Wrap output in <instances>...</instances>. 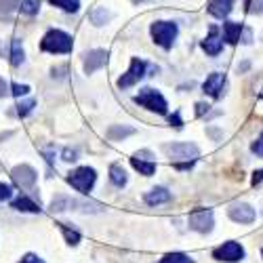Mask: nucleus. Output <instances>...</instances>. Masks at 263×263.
Returning <instances> with one entry per match:
<instances>
[{"label": "nucleus", "mask_w": 263, "mask_h": 263, "mask_svg": "<svg viewBox=\"0 0 263 263\" xmlns=\"http://www.w3.org/2000/svg\"><path fill=\"white\" fill-rule=\"evenodd\" d=\"M164 152L173 162H177V168H190L200 158V147L196 143H166Z\"/></svg>", "instance_id": "f257e3e1"}, {"label": "nucleus", "mask_w": 263, "mask_h": 263, "mask_svg": "<svg viewBox=\"0 0 263 263\" xmlns=\"http://www.w3.org/2000/svg\"><path fill=\"white\" fill-rule=\"evenodd\" d=\"M40 49L45 53H53V55H65L74 49V40L63 30H49L40 42Z\"/></svg>", "instance_id": "f03ea898"}, {"label": "nucleus", "mask_w": 263, "mask_h": 263, "mask_svg": "<svg viewBox=\"0 0 263 263\" xmlns=\"http://www.w3.org/2000/svg\"><path fill=\"white\" fill-rule=\"evenodd\" d=\"M149 34L154 38V42L162 49H171L177 40V34H179V28L175 21H154L149 26Z\"/></svg>", "instance_id": "7ed1b4c3"}, {"label": "nucleus", "mask_w": 263, "mask_h": 263, "mask_svg": "<svg viewBox=\"0 0 263 263\" xmlns=\"http://www.w3.org/2000/svg\"><path fill=\"white\" fill-rule=\"evenodd\" d=\"M133 101L137 103V105H141V107H145L147 112H154V114H166V99L162 97V93L160 91H156V89H149V86H145V89H141L135 97H133Z\"/></svg>", "instance_id": "20e7f679"}, {"label": "nucleus", "mask_w": 263, "mask_h": 263, "mask_svg": "<svg viewBox=\"0 0 263 263\" xmlns=\"http://www.w3.org/2000/svg\"><path fill=\"white\" fill-rule=\"evenodd\" d=\"M95 181H97V171L91 166H80L68 175V183L80 194H89L93 190Z\"/></svg>", "instance_id": "39448f33"}, {"label": "nucleus", "mask_w": 263, "mask_h": 263, "mask_svg": "<svg viewBox=\"0 0 263 263\" xmlns=\"http://www.w3.org/2000/svg\"><path fill=\"white\" fill-rule=\"evenodd\" d=\"M187 223L194 232L209 234V232H213V226H215V215L211 209H194L187 217Z\"/></svg>", "instance_id": "423d86ee"}, {"label": "nucleus", "mask_w": 263, "mask_h": 263, "mask_svg": "<svg viewBox=\"0 0 263 263\" xmlns=\"http://www.w3.org/2000/svg\"><path fill=\"white\" fill-rule=\"evenodd\" d=\"M213 257L217 261H226V263H238L245 259V247L238 245L236 240H230V242H223L221 247H217L213 251Z\"/></svg>", "instance_id": "0eeeda50"}, {"label": "nucleus", "mask_w": 263, "mask_h": 263, "mask_svg": "<svg viewBox=\"0 0 263 263\" xmlns=\"http://www.w3.org/2000/svg\"><path fill=\"white\" fill-rule=\"evenodd\" d=\"M145 70H147V65H145V61H141V59H133L130 61V65H128V70H126V74H122L120 78H118V89H128V86H133V84H137L143 76H145Z\"/></svg>", "instance_id": "6e6552de"}, {"label": "nucleus", "mask_w": 263, "mask_h": 263, "mask_svg": "<svg viewBox=\"0 0 263 263\" xmlns=\"http://www.w3.org/2000/svg\"><path fill=\"white\" fill-rule=\"evenodd\" d=\"M11 177L17 187L21 190H32L36 185V171L30 164H19L11 171Z\"/></svg>", "instance_id": "1a4fd4ad"}, {"label": "nucleus", "mask_w": 263, "mask_h": 263, "mask_svg": "<svg viewBox=\"0 0 263 263\" xmlns=\"http://www.w3.org/2000/svg\"><path fill=\"white\" fill-rule=\"evenodd\" d=\"M228 215L236 223H253L255 217H257L255 209L251 204H247V202H232L228 206Z\"/></svg>", "instance_id": "9d476101"}, {"label": "nucleus", "mask_w": 263, "mask_h": 263, "mask_svg": "<svg viewBox=\"0 0 263 263\" xmlns=\"http://www.w3.org/2000/svg\"><path fill=\"white\" fill-rule=\"evenodd\" d=\"M130 164H133L135 171H139L145 177H152L156 173V162H154V156H152L149 149H141L137 154L130 158Z\"/></svg>", "instance_id": "9b49d317"}, {"label": "nucleus", "mask_w": 263, "mask_h": 263, "mask_svg": "<svg viewBox=\"0 0 263 263\" xmlns=\"http://www.w3.org/2000/svg\"><path fill=\"white\" fill-rule=\"evenodd\" d=\"M223 86H226V74L213 72L204 82H202V91L204 95H211L213 99H219L223 95Z\"/></svg>", "instance_id": "f8f14e48"}, {"label": "nucleus", "mask_w": 263, "mask_h": 263, "mask_svg": "<svg viewBox=\"0 0 263 263\" xmlns=\"http://www.w3.org/2000/svg\"><path fill=\"white\" fill-rule=\"evenodd\" d=\"M107 63V51L103 49H95L84 55V74H93L97 70H101Z\"/></svg>", "instance_id": "ddd939ff"}, {"label": "nucleus", "mask_w": 263, "mask_h": 263, "mask_svg": "<svg viewBox=\"0 0 263 263\" xmlns=\"http://www.w3.org/2000/svg\"><path fill=\"white\" fill-rule=\"evenodd\" d=\"M221 49H223V40H221V36H219V30L213 26V28L209 30V36L202 40V51H204L206 55L215 57V55L221 53Z\"/></svg>", "instance_id": "4468645a"}, {"label": "nucleus", "mask_w": 263, "mask_h": 263, "mask_svg": "<svg viewBox=\"0 0 263 263\" xmlns=\"http://www.w3.org/2000/svg\"><path fill=\"white\" fill-rule=\"evenodd\" d=\"M234 11V0H209V13L217 19H228Z\"/></svg>", "instance_id": "2eb2a0df"}, {"label": "nucleus", "mask_w": 263, "mask_h": 263, "mask_svg": "<svg viewBox=\"0 0 263 263\" xmlns=\"http://www.w3.org/2000/svg\"><path fill=\"white\" fill-rule=\"evenodd\" d=\"M143 200L145 204L149 206H158V204H164L171 200V192L166 187H154V190H149L145 196H143Z\"/></svg>", "instance_id": "dca6fc26"}, {"label": "nucleus", "mask_w": 263, "mask_h": 263, "mask_svg": "<svg viewBox=\"0 0 263 263\" xmlns=\"http://www.w3.org/2000/svg\"><path fill=\"white\" fill-rule=\"evenodd\" d=\"M242 34H245V26L238 24V21H226L223 24V38H226V42H230V45H236Z\"/></svg>", "instance_id": "f3484780"}, {"label": "nucleus", "mask_w": 263, "mask_h": 263, "mask_svg": "<svg viewBox=\"0 0 263 263\" xmlns=\"http://www.w3.org/2000/svg\"><path fill=\"white\" fill-rule=\"evenodd\" d=\"M11 206L15 211H21V213H40V206L30 198V196H26V194H21L19 198H15L11 202Z\"/></svg>", "instance_id": "a211bd4d"}, {"label": "nucleus", "mask_w": 263, "mask_h": 263, "mask_svg": "<svg viewBox=\"0 0 263 263\" xmlns=\"http://www.w3.org/2000/svg\"><path fill=\"white\" fill-rule=\"evenodd\" d=\"M21 7V0H0V21H11L13 13Z\"/></svg>", "instance_id": "6ab92c4d"}, {"label": "nucleus", "mask_w": 263, "mask_h": 263, "mask_svg": "<svg viewBox=\"0 0 263 263\" xmlns=\"http://www.w3.org/2000/svg\"><path fill=\"white\" fill-rule=\"evenodd\" d=\"M109 179H112V183H114L116 187H124L126 181H128L126 171H124L120 164H112V166H109Z\"/></svg>", "instance_id": "aec40b11"}, {"label": "nucleus", "mask_w": 263, "mask_h": 263, "mask_svg": "<svg viewBox=\"0 0 263 263\" xmlns=\"http://www.w3.org/2000/svg\"><path fill=\"white\" fill-rule=\"evenodd\" d=\"M24 61H26V53H24V47H21V40L13 38L11 40V63L13 65H21Z\"/></svg>", "instance_id": "412c9836"}, {"label": "nucleus", "mask_w": 263, "mask_h": 263, "mask_svg": "<svg viewBox=\"0 0 263 263\" xmlns=\"http://www.w3.org/2000/svg\"><path fill=\"white\" fill-rule=\"evenodd\" d=\"M53 7H59L65 13H76L80 9V0H49Z\"/></svg>", "instance_id": "4be33fe9"}, {"label": "nucleus", "mask_w": 263, "mask_h": 263, "mask_svg": "<svg viewBox=\"0 0 263 263\" xmlns=\"http://www.w3.org/2000/svg\"><path fill=\"white\" fill-rule=\"evenodd\" d=\"M135 133V128H130V126H112L107 130V137L109 139H124V137H128V135H133Z\"/></svg>", "instance_id": "5701e85b"}, {"label": "nucleus", "mask_w": 263, "mask_h": 263, "mask_svg": "<svg viewBox=\"0 0 263 263\" xmlns=\"http://www.w3.org/2000/svg\"><path fill=\"white\" fill-rule=\"evenodd\" d=\"M59 226V230L63 232V236H65V242H68L70 247H76L78 242H80V234L76 232V230H70L68 226H65V223H57Z\"/></svg>", "instance_id": "b1692460"}, {"label": "nucleus", "mask_w": 263, "mask_h": 263, "mask_svg": "<svg viewBox=\"0 0 263 263\" xmlns=\"http://www.w3.org/2000/svg\"><path fill=\"white\" fill-rule=\"evenodd\" d=\"M158 263H194V259L187 257L185 253H168V255H164Z\"/></svg>", "instance_id": "393cba45"}, {"label": "nucleus", "mask_w": 263, "mask_h": 263, "mask_svg": "<svg viewBox=\"0 0 263 263\" xmlns=\"http://www.w3.org/2000/svg\"><path fill=\"white\" fill-rule=\"evenodd\" d=\"M109 17H112V13H107L105 9H95L93 13H91V21H93V24L95 26H103L105 24V21H109Z\"/></svg>", "instance_id": "a878e982"}, {"label": "nucleus", "mask_w": 263, "mask_h": 263, "mask_svg": "<svg viewBox=\"0 0 263 263\" xmlns=\"http://www.w3.org/2000/svg\"><path fill=\"white\" fill-rule=\"evenodd\" d=\"M34 105H36V101H34V99H26V101H19L15 107H17V114H19L21 118H26L28 114H32Z\"/></svg>", "instance_id": "bb28decb"}, {"label": "nucleus", "mask_w": 263, "mask_h": 263, "mask_svg": "<svg viewBox=\"0 0 263 263\" xmlns=\"http://www.w3.org/2000/svg\"><path fill=\"white\" fill-rule=\"evenodd\" d=\"M19 9H21V13H26V15H36L38 9H40V3L38 0H24Z\"/></svg>", "instance_id": "cd10ccee"}, {"label": "nucleus", "mask_w": 263, "mask_h": 263, "mask_svg": "<svg viewBox=\"0 0 263 263\" xmlns=\"http://www.w3.org/2000/svg\"><path fill=\"white\" fill-rule=\"evenodd\" d=\"M245 5L251 15H263V0H245Z\"/></svg>", "instance_id": "c85d7f7f"}, {"label": "nucleus", "mask_w": 263, "mask_h": 263, "mask_svg": "<svg viewBox=\"0 0 263 263\" xmlns=\"http://www.w3.org/2000/svg\"><path fill=\"white\" fill-rule=\"evenodd\" d=\"M28 91H30L28 84H11V93L15 97H24V95H28Z\"/></svg>", "instance_id": "c756f323"}, {"label": "nucleus", "mask_w": 263, "mask_h": 263, "mask_svg": "<svg viewBox=\"0 0 263 263\" xmlns=\"http://www.w3.org/2000/svg\"><path fill=\"white\" fill-rule=\"evenodd\" d=\"M11 198H13V187L7 183H0V202L11 200Z\"/></svg>", "instance_id": "7c9ffc66"}, {"label": "nucleus", "mask_w": 263, "mask_h": 263, "mask_svg": "<svg viewBox=\"0 0 263 263\" xmlns=\"http://www.w3.org/2000/svg\"><path fill=\"white\" fill-rule=\"evenodd\" d=\"M251 152L253 154H257V156H263V133L257 137V141L251 145Z\"/></svg>", "instance_id": "2f4dec72"}, {"label": "nucleus", "mask_w": 263, "mask_h": 263, "mask_svg": "<svg viewBox=\"0 0 263 263\" xmlns=\"http://www.w3.org/2000/svg\"><path fill=\"white\" fill-rule=\"evenodd\" d=\"M19 263H45V261H42L38 255H34V253H28L24 259H21Z\"/></svg>", "instance_id": "473e14b6"}, {"label": "nucleus", "mask_w": 263, "mask_h": 263, "mask_svg": "<svg viewBox=\"0 0 263 263\" xmlns=\"http://www.w3.org/2000/svg\"><path fill=\"white\" fill-rule=\"evenodd\" d=\"M9 89H11V84H9V82H7L5 78H0V97H5V95H9V93H11Z\"/></svg>", "instance_id": "72a5a7b5"}, {"label": "nucleus", "mask_w": 263, "mask_h": 263, "mask_svg": "<svg viewBox=\"0 0 263 263\" xmlns=\"http://www.w3.org/2000/svg\"><path fill=\"white\" fill-rule=\"evenodd\" d=\"M63 160L65 162H74L76 160V149H65L63 152Z\"/></svg>", "instance_id": "f704fd0d"}, {"label": "nucleus", "mask_w": 263, "mask_h": 263, "mask_svg": "<svg viewBox=\"0 0 263 263\" xmlns=\"http://www.w3.org/2000/svg\"><path fill=\"white\" fill-rule=\"evenodd\" d=\"M168 120H171V124H173V126H177V128H181V126H183V120H181V116H179L177 112H175Z\"/></svg>", "instance_id": "c9c22d12"}, {"label": "nucleus", "mask_w": 263, "mask_h": 263, "mask_svg": "<svg viewBox=\"0 0 263 263\" xmlns=\"http://www.w3.org/2000/svg\"><path fill=\"white\" fill-rule=\"evenodd\" d=\"M209 103H196V114H198V116H202L204 112H209Z\"/></svg>", "instance_id": "e433bc0d"}, {"label": "nucleus", "mask_w": 263, "mask_h": 263, "mask_svg": "<svg viewBox=\"0 0 263 263\" xmlns=\"http://www.w3.org/2000/svg\"><path fill=\"white\" fill-rule=\"evenodd\" d=\"M263 181V171H255L253 173V185H257V183H261Z\"/></svg>", "instance_id": "4c0bfd02"}, {"label": "nucleus", "mask_w": 263, "mask_h": 263, "mask_svg": "<svg viewBox=\"0 0 263 263\" xmlns=\"http://www.w3.org/2000/svg\"><path fill=\"white\" fill-rule=\"evenodd\" d=\"M130 3H135V5H143V3H149V0H130Z\"/></svg>", "instance_id": "58836bf2"}]
</instances>
